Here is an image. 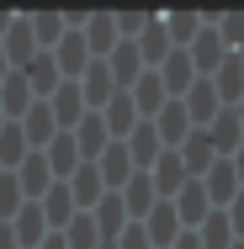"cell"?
Instances as JSON below:
<instances>
[{"label": "cell", "mask_w": 244, "mask_h": 249, "mask_svg": "<svg viewBox=\"0 0 244 249\" xmlns=\"http://www.w3.org/2000/svg\"><path fill=\"white\" fill-rule=\"evenodd\" d=\"M196 58H202V64H207V69H212V64H218V58H228V48H223V37H218V32H207V37H202V43H196Z\"/></svg>", "instance_id": "1"}, {"label": "cell", "mask_w": 244, "mask_h": 249, "mask_svg": "<svg viewBox=\"0 0 244 249\" xmlns=\"http://www.w3.org/2000/svg\"><path fill=\"white\" fill-rule=\"evenodd\" d=\"M191 111L196 117H212V111H218V90H212V85H196L191 90Z\"/></svg>", "instance_id": "2"}, {"label": "cell", "mask_w": 244, "mask_h": 249, "mask_svg": "<svg viewBox=\"0 0 244 249\" xmlns=\"http://www.w3.org/2000/svg\"><path fill=\"white\" fill-rule=\"evenodd\" d=\"M244 43V16H228L223 21V48H239Z\"/></svg>", "instance_id": "3"}, {"label": "cell", "mask_w": 244, "mask_h": 249, "mask_svg": "<svg viewBox=\"0 0 244 249\" xmlns=\"http://www.w3.org/2000/svg\"><path fill=\"white\" fill-rule=\"evenodd\" d=\"M228 233H234V228H228L223 217H212V223H207V244H212V249H223V244H228Z\"/></svg>", "instance_id": "4"}, {"label": "cell", "mask_w": 244, "mask_h": 249, "mask_svg": "<svg viewBox=\"0 0 244 249\" xmlns=\"http://www.w3.org/2000/svg\"><path fill=\"white\" fill-rule=\"evenodd\" d=\"M234 233H244V191L234 196Z\"/></svg>", "instance_id": "5"}, {"label": "cell", "mask_w": 244, "mask_h": 249, "mask_svg": "<svg viewBox=\"0 0 244 249\" xmlns=\"http://www.w3.org/2000/svg\"><path fill=\"white\" fill-rule=\"evenodd\" d=\"M239 133H244V101H239Z\"/></svg>", "instance_id": "6"}, {"label": "cell", "mask_w": 244, "mask_h": 249, "mask_svg": "<svg viewBox=\"0 0 244 249\" xmlns=\"http://www.w3.org/2000/svg\"><path fill=\"white\" fill-rule=\"evenodd\" d=\"M234 249H244V244H234Z\"/></svg>", "instance_id": "7"}]
</instances>
